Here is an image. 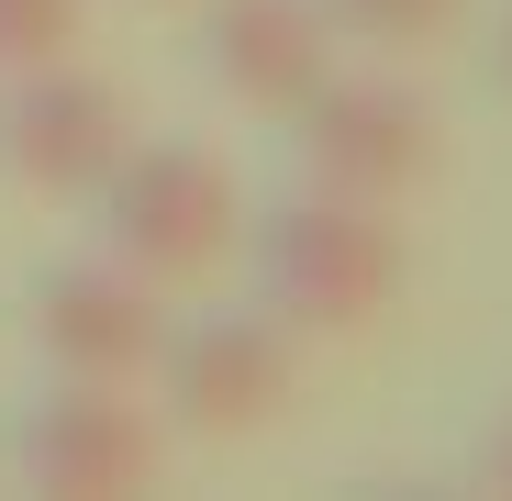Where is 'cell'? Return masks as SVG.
Segmentation results:
<instances>
[{
  "mask_svg": "<svg viewBox=\"0 0 512 501\" xmlns=\"http://www.w3.org/2000/svg\"><path fill=\"white\" fill-rule=\"evenodd\" d=\"M412 279V245L390 223V201H346V190H301L279 212H256V301L290 334H368Z\"/></svg>",
  "mask_w": 512,
  "mask_h": 501,
  "instance_id": "1",
  "label": "cell"
},
{
  "mask_svg": "<svg viewBox=\"0 0 512 501\" xmlns=\"http://www.w3.org/2000/svg\"><path fill=\"white\" fill-rule=\"evenodd\" d=\"M90 201H101V257H123L156 290L223 268L234 234H245V190L212 145H123V167Z\"/></svg>",
  "mask_w": 512,
  "mask_h": 501,
  "instance_id": "2",
  "label": "cell"
},
{
  "mask_svg": "<svg viewBox=\"0 0 512 501\" xmlns=\"http://www.w3.org/2000/svg\"><path fill=\"white\" fill-rule=\"evenodd\" d=\"M290 123H301L312 190H346V201H390L401 212L446 167V123H435V101L412 78H323Z\"/></svg>",
  "mask_w": 512,
  "mask_h": 501,
  "instance_id": "3",
  "label": "cell"
},
{
  "mask_svg": "<svg viewBox=\"0 0 512 501\" xmlns=\"http://www.w3.org/2000/svg\"><path fill=\"white\" fill-rule=\"evenodd\" d=\"M156 390H167V424L179 435H268L290 390H301V357H290V323L279 312H212V323H167V357H156Z\"/></svg>",
  "mask_w": 512,
  "mask_h": 501,
  "instance_id": "4",
  "label": "cell"
},
{
  "mask_svg": "<svg viewBox=\"0 0 512 501\" xmlns=\"http://www.w3.org/2000/svg\"><path fill=\"white\" fill-rule=\"evenodd\" d=\"M12 468L67 501H123L167 468V412H145L134 379H56L12 424Z\"/></svg>",
  "mask_w": 512,
  "mask_h": 501,
  "instance_id": "5",
  "label": "cell"
},
{
  "mask_svg": "<svg viewBox=\"0 0 512 501\" xmlns=\"http://www.w3.org/2000/svg\"><path fill=\"white\" fill-rule=\"evenodd\" d=\"M123 101L101 90L90 67H12L0 78V179H12L23 201H90L112 167H123Z\"/></svg>",
  "mask_w": 512,
  "mask_h": 501,
  "instance_id": "6",
  "label": "cell"
},
{
  "mask_svg": "<svg viewBox=\"0 0 512 501\" xmlns=\"http://www.w3.org/2000/svg\"><path fill=\"white\" fill-rule=\"evenodd\" d=\"M34 346L56 379H156V357H167L156 279H134L123 257L45 268L34 279Z\"/></svg>",
  "mask_w": 512,
  "mask_h": 501,
  "instance_id": "7",
  "label": "cell"
},
{
  "mask_svg": "<svg viewBox=\"0 0 512 501\" xmlns=\"http://www.w3.org/2000/svg\"><path fill=\"white\" fill-rule=\"evenodd\" d=\"M201 45H212L223 101L268 112V123H290L323 78H334V23L312 12V0H212Z\"/></svg>",
  "mask_w": 512,
  "mask_h": 501,
  "instance_id": "8",
  "label": "cell"
},
{
  "mask_svg": "<svg viewBox=\"0 0 512 501\" xmlns=\"http://www.w3.org/2000/svg\"><path fill=\"white\" fill-rule=\"evenodd\" d=\"M312 12H323L334 34H357V45L412 56V45H446V34L468 23V0H312Z\"/></svg>",
  "mask_w": 512,
  "mask_h": 501,
  "instance_id": "9",
  "label": "cell"
},
{
  "mask_svg": "<svg viewBox=\"0 0 512 501\" xmlns=\"http://www.w3.org/2000/svg\"><path fill=\"white\" fill-rule=\"evenodd\" d=\"M78 12H90V0H0V78L67 56L78 45Z\"/></svg>",
  "mask_w": 512,
  "mask_h": 501,
  "instance_id": "10",
  "label": "cell"
},
{
  "mask_svg": "<svg viewBox=\"0 0 512 501\" xmlns=\"http://www.w3.org/2000/svg\"><path fill=\"white\" fill-rule=\"evenodd\" d=\"M490 90L512 101V12H501V34H490Z\"/></svg>",
  "mask_w": 512,
  "mask_h": 501,
  "instance_id": "11",
  "label": "cell"
},
{
  "mask_svg": "<svg viewBox=\"0 0 512 501\" xmlns=\"http://www.w3.org/2000/svg\"><path fill=\"white\" fill-rule=\"evenodd\" d=\"M479 468H490V479L512 490V424H490V446H479Z\"/></svg>",
  "mask_w": 512,
  "mask_h": 501,
  "instance_id": "12",
  "label": "cell"
},
{
  "mask_svg": "<svg viewBox=\"0 0 512 501\" xmlns=\"http://www.w3.org/2000/svg\"><path fill=\"white\" fill-rule=\"evenodd\" d=\"M156 12H167V0H156Z\"/></svg>",
  "mask_w": 512,
  "mask_h": 501,
  "instance_id": "13",
  "label": "cell"
}]
</instances>
